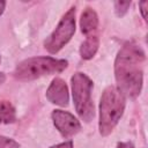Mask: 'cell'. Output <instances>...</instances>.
Here are the masks:
<instances>
[{"instance_id": "11", "label": "cell", "mask_w": 148, "mask_h": 148, "mask_svg": "<svg viewBox=\"0 0 148 148\" xmlns=\"http://www.w3.org/2000/svg\"><path fill=\"white\" fill-rule=\"evenodd\" d=\"M131 6V1H116L114 2V9H116V13L118 16H123L128 7Z\"/></svg>"}, {"instance_id": "12", "label": "cell", "mask_w": 148, "mask_h": 148, "mask_svg": "<svg viewBox=\"0 0 148 148\" xmlns=\"http://www.w3.org/2000/svg\"><path fill=\"white\" fill-rule=\"evenodd\" d=\"M0 148H20V145L13 139L0 135Z\"/></svg>"}, {"instance_id": "6", "label": "cell", "mask_w": 148, "mask_h": 148, "mask_svg": "<svg viewBox=\"0 0 148 148\" xmlns=\"http://www.w3.org/2000/svg\"><path fill=\"white\" fill-rule=\"evenodd\" d=\"M52 119L56 128L65 138L73 136L81 130V125L79 120L67 111L54 110L52 112Z\"/></svg>"}, {"instance_id": "18", "label": "cell", "mask_w": 148, "mask_h": 148, "mask_svg": "<svg viewBox=\"0 0 148 148\" xmlns=\"http://www.w3.org/2000/svg\"><path fill=\"white\" fill-rule=\"evenodd\" d=\"M0 60H1V58H0Z\"/></svg>"}, {"instance_id": "5", "label": "cell", "mask_w": 148, "mask_h": 148, "mask_svg": "<svg viewBox=\"0 0 148 148\" xmlns=\"http://www.w3.org/2000/svg\"><path fill=\"white\" fill-rule=\"evenodd\" d=\"M75 32V8L72 7L60 20L57 28L45 40L44 46L50 53L61 50Z\"/></svg>"}, {"instance_id": "10", "label": "cell", "mask_w": 148, "mask_h": 148, "mask_svg": "<svg viewBox=\"0 0 148 148\" xmlns=\"http://www.w3.org/2000/svg\"><path fill=\"white\" fill-rule=\"evenodd\" d=\"M15 120V110L13 105L7 102H0V124L1 123H13Z\"/></svg>"}, {"instance_id": "3", "label": "cell", "mask_w": 148, "mask_h": 148, "mask_svg": "<svg viewBox=\"0 0 148 148\" xmlns=\"http://www.w3.org/2000/svg\"><path fill=\"white\" fill-rule=\"evenodd\" d=\"M67 65L68 62L64 59L34 57L21 61L14 71V76L20 81H31L43 75L60 73L67 67Z\"/></svg>"}, {"instance_id": "7", "label": "cell", "mask_w": 148, "mask_h": 148, "mask_svg": "<svg viewBox=\"0 0 148 148\" xmlns=\"http://www.w3.org/2000/svg\"><path fill=\"white\" fill-rule=\"evenodd\" d=\"M46 97L47 99L57 105L66 106L68 104V88L64 80L60 77H56L52 80L50 87L46 90Z\"/></svg>"}, {"instance_id": "8", "label": "cell", "mask_w": 148, "mask_h": 148, "mask_svg": "<svg viewBox=\"0 0 148 148\" xmlns=\"http://www.w3.org/2000/svg\"><path fill=\"white\" fill-rule=\"evenodd\" d=\"M98 25V16L96 14V12L91 8H86L82 14H81V18H80V28L81 31L87 35L90 36V34H92Z\"/></svg>"}, {"instance_id": "17", "label": "cell", "mask_w": 148, "mask_h": 148, "mask_svg": "<svg viewBox=\"0 0 148 148\" xmlns=\"http://www.w3.org/2000/svg\"><path fill=\"white\" fill-rule=\"evenodd\" d=\"M117 148H125V145H124V143H118Z\"/></svg>"}, {"instance_id": "1", "label": "cell", "mask_w": 148, "mask_h": 148, "mask_svg": "<svg viewBox=\"0 0 148 148\" xmlns=\"http://www.w3.org/2000/svg\"><path fill=\"white\" fill-rule=\"evenodd\" d=\"M145 52L134 43H126L117 54L114 62V75L118 90L123 96L135 98L142 88V65Z\"/></svg>"}, {"instance_id": "4", "label": "cell", "mask_w": 148, "mask_h": 148, "mask_svg": "<svg viewBox=\"0 0 148 148\" xmlns=\"http://www.w3.org/2000/svg\"><path fill=\"white\" fill-rule=\"evenodd\" d=\"M71 82L75 110L82 120L89 123L95 114V109L91 101L92 82L83 73H75L72 76Z\"/></svg>"}, {"instance_id": "15", "label": "cell", "mask_w": 148, "mask_h": 148, "mask_svg": "<svg viewBox=\"0 0 148 148\" xmlns=\"http://www.w3.org/2000/svg\"><path fill=\"white\" fill-rule=\"evenodd\" d=\"M5 6H6V2H5V1H1V0H0V15H1L2 13H3Z\"/></svg>"}, {"instance_id": "2", "label": "cell", "mask_w": 148, "mask_h": 148, "mask_svg": "<svg viewBox=\"0 0 148 148\" xmlns=\"http://www.w3.org/2000/svg\"><path fill=\"white\" fill-rule=\"evenodd\" d=\"M125 109V97L116 87H108L101 97L99 103V133L103 136L109 135Z\"/></svg>"}, {"instance_id": "16", "label": "cell", "mask_w": 148, "mask_h": 148, "mask_svg": "<svg viewBox=\"0 0 148 148\" xmlns=\"http://www.w3.org/2000/svg\"><path fill=\"white\" fill-rule=\"evenodd\" d=\"M3 81H5V75H3V73H0V84H1Z\"/></svg>"}, {"instance_id": "14", "label": "cell", "mask_w": 148, "mask_h": 148, "mask_svg": "<svg viewBox=\"0 0 148 148\" xmlns=\"http://www.w3.org/2000/svg\"><path fill=\"white\" fill-rule=\"evenodd\" d=\"M51 148H73V143H72V141H67V142H62V143L52 146Z\"/></svg>"}, {"instance_id": "9", "label": "cell", "mask_w": 148, "mask_h": 148, "mask_svg": "<svg viewBox=\"0 0 148 148\" xmlns=\"http://www.w3.org/2000/svg\"><path fill=\"white\" fill-rule=\"evenodd\" d=\"M99 46V39L96 35H90L87 37V39L81 44L80 47V54L83 59H91L95 53L97 52Z\"/></svg>"}, {"instance_id": "13", "label": "cell", "mask_w": 148, "mask_h": 148, "mask_svg": "<svg viewBox=\"0 0 148 148\" xmlns=\"http://www.w3.org/2000/svg\"><path fill=\"white\" fill-rule=\"evenodd\" d=\"M139 6H140V10H141V14H142V16H143V18L145 20H147V6H148V2L147 1H141L140 3H139Z\"/></svg>"}]
</instances>
